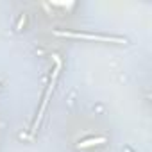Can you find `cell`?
<instances>
[{"mask_svg":"<svg viewBox=\"0 0 152 152\" xmlns=\"http://www.w3.org/2000/svg\"><path fill=\"white\" fill-rule=\"evenodd\" d=\"M56 36L61 38H72V39H88V41H100V43H127L124 36H113V34H93V32H77V31H56Z\"/></svg>","mask_w":152,"mask_h":152,"instance_id":"6da1fadb","label":"cell"},{"mask_svg":"<svg viewBox=\"0 0 152 152\" xmlns=\"http://www.w3.org/2000/svg\"><path fill=\"white\" fill-rule=\"evenodd\" d=\"M52 91H54V90H50V88L47 86V90H45V93H43V99H41V106H39L38 115H36V118H34V122H32V127H31V132H32V134L38 132V129H39V125H41V120H43V115H45V109H47V106H48V99H50Z\"/></svg>","mask_w":152,"mask_h":152,"instance_id":"7a4b0ae2","label":"cell"},{"mask_svg":"<svg viewBox=\"0 0 152 152\" xmlns=\"http://www.w3.org/2000/svg\"><path fill=\"white\" fill-rule=\"evenodd\" d=\"M107 140L104 136H93V138H86L83 141L77 143V148H90V147H99V145H104Z\"/></svg>","mask_w":152,"mask_h":152,"instance_id":"3957f363","label":"cell"},{"mask_svg":"<svg viewBox=\"0 0 152 152\" xmlns=\"http://www.w3.org/2000/svg\"><path fill=\"white\" fill-rule=\"evenodd\" d=\"M23 25H25V15H22V16H20V20H18V23H16V31L20 32V31L23 29Z\"/></svg>","mask_w":152,"mask_h":152,"instance_id":"277c9868","label":"cell"},{"mask_svg":"<svg viewBox=\"0 0 152 152\" xmlns=\"http://www.w3.org/2000/svg\"><path fill=\"white\" fill-rule=\"evenodd\" d=\"M124 152H134V150H132L131 147H125V148H124Z\"/></svg>","mask_w":152,"mask_h":152,"instance_id":"5b68a950","label":"cell"}]
</instances>
